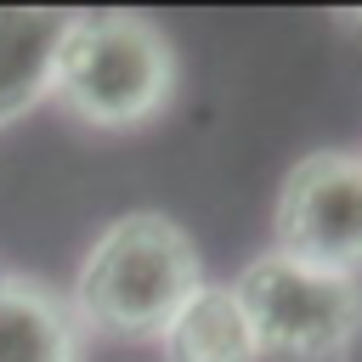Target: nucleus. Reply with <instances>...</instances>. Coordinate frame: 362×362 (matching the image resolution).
I'll return each instance as SVG.
<instances>
[{
	"label": "nucleus",
	"mask_w": 362,
	"mask_h": 362,
	"mask_svg": "<svg viewBox=\"0 0 362 362\" xmlns=\"http://www.w3.org/2000/svg\"><path fill=\"white\" fill-rule=\"evenodd\" d=\"M260 356L345 362L362 339V283L305 266L294 255H255L232 283Z\"/></svg>",
	"instance_id": "obj_3"
},
{
	"label": "nucleus",
	"mask_w": 362,
	"mask_h": 362,
	"mask_svg": "<svg viewBox=\"0 0 362 362\" xmlns=\"http://www.w3.org/2000/svg\"><path fill=\"white\" fill-rule=\"evenodd\" d=\"M79 334L85 328L57 288L0 277V362H79Z\"/></svg>",
	"instance_id": "obj_5"
},
{
	"label": "nucleus",
	"mask_w": 362,
	"mask_h": 362,
	"mask_svg": "<svg viewBox=\"0 0 362 362\" xmlns=\"http://www.w3.org/2000/svg\"><path fill=\"white\" fill-rule=\"evenodd\" d=\"M51 96L90 130H136L170 107L175 51L136 11H85L57 45Z\"/></svg>",
	"instance_id": "obj_2"
},
{
	"label": "nucleus",
	"mask_w": 362,
	"mask_h": 362,
	"mask_svg": "<svg viewBox=\"0 0 362 362\" xmlns=\"http://www.w3.org/2000/svg\"><path fill=\"white\" fill-rule=\"evenodd\" d=\"M198 283L204 266L192 238L158 209H130L85 249L68 305L79 328L113 339H158Z\"/></svg>",
	"instance_id": "obj_1"
},
{
	"label": "nucleus",
	"mask_w": 362,
	"mask_h": 362,
	"mask_svg": "<svg viewBox=\"0 0 362 362\" xmlns=\"http://www.w3.org/2000/svg\"><path fill=\"white\" fill-rule=\"evenodd\" d=\"M74 11H0V130L51 96V62Z\"/></svg>",
	"instance_id": "obj_7"
},
{
	"label": "nucleus",
	"mask_w": 362,
	"mask_h": 362,
	"mask_svg": "<svg viewBox=\"0 0 362 362\" xmlns=\"http://www.w3.org/2000/svg\"><path fill=\"white\" fill-rule=\"evenodd\" d=\"M277 255L362 277V153H305L277 192Z\"/></svg>",
	"instance_id": "obj_4"
},
{
	"label": "nucleus",
	"mask_w": 362,
	"mask_h": 362,
	"mask_svg": "<svg viewBox=\"0 0 362 362\" xmlns=\"http://www.w3.org/2000/svg\"><path fill=\"white\" fill-rule=\"evenodd\" d=\"M164 362H260V345L249 334V317L232 294V283H198L187 305L158 334Z\"/></svg>",
	"instance_id": "obj_6"
}]
</instances>
